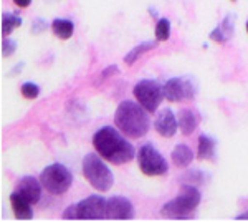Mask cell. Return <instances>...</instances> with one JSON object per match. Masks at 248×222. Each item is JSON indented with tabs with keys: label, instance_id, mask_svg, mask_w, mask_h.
<instances>
[{
	"label": "cell",
	"instance_id": "obj_22",
	"mask_svg": "<svg viewBox=\"0 0 248 222\" xmlns=\"http://www.w3.org/2000/svg\"><path fill=\"white\" fill-rule=\"evenodd\" d=\"M20 91H22V96L27 100H35L40 95V86L31 82H27L20 86Z\"/></svg>",
	"mask_w": 248,
	"mask_h": 222
},
{
	"label": "cell",
	"instance_id": "obj_10",
	"mask_svg": "<svg viewBox=\"0 0 248 222\" xmlns=\"http://www.w3.org/2000/svg\"><path fill=\"white\" fill-rule=\"evenodd\" d=\"M134 205L123 196H113L108 199L106 219H133Z\"/></svg>",
	"mask_w": 248,
	"mask_h": 222
},
{
	"label": "cell",
	"instance_id": "obj_12",
	"mask_svg": "<svg viewBox=\"0 0 248 222\" xmlns=\"http://www.w3.org/2000/svg\"><path fill=\"white\" fill-rule=\"evenodd\" d=\"M154 128L162 138H172L179 130V120L175 118L170 108H164L154 121Z\"/></svg>",
	"mask_w": 248,
	"mask_h": 222
},
{
	"label": "cell",
	"instance_id": "obj_17",
	"mask_svg": "<svg viewBox=\"0 0 248 222\" xmlns=\"http://www.w3.org/2000/svg\"><path fill=\"white\" fill-rule=\"evenodd\" d=\"M51 32H53L55 37H58L60 40H68L73 37L75 23L68 18H55L53 22H51Z\"/></svg>",
	"mask_w": 248,
	"mask_h": 222
},
{
	"label": "cell",
	"instance_id": "obj_23",
	"mask_svg": "<svg viewBox=\"0 0 248 222\" xmlns=\"http://www.w3.org/2000/svg\"><path fill=\"white\" fill-rule=\"evenodd\" d=\"M17 50V42H14V40H10L9 37H5L3 38V42H2V56H10L14 51Z\"/></svg>",
	"mask_w": 248,
	"mask_h": 222
},
{
	"label": "cell",
	"instance_id": "obj_11",
	"mask_svg": "<svg viewBox=\"0 0 248 222\" xmlns=\"http://www.w3.org/2000/svg\"><path fill=\"white\" fill-rule=\"evenodd\" d=\"M42 188H43V184H42V181H40V177L37 179V177H33V176H25L18 181L17 192L22 197H25L30 204H37L40 203V199H42Z\"/></svg>",
	"mask_w": 248,
	"mask_h": 222
},
{
	"label": "cell",
	"instance_id": "obj_16",
	"mask_svg": "<svg viewBox=\"0 0 248 222\" xmlns=\"http://www.w3.org/2000/svg\"><path fill=\"white\" fill-rule=\"evenodd\" d=\"M215 139H212L210 136L201 135L199 136V148H197V157L202 161H214L215 159Z\"/></svg>",
	"mask_w": 248,
	"mask_h": 222
},
{
	"label": "cell",
	"instance_id": "obj_8",
	"mask_svg": "<svg viewBox=\"0 0 248 222\" xmlns=\"http://www.w3.org/2000/svg\"><path fill=\"white\" fill-rule=\"evenodd\" d=\"M166 100L172 103H179L184 100H194L197 88L190 78H170L164 83Z\"/></svg>",
	"mask_w": 248,
	"mask_h": 222
},
{
	"label": "cell",
	"instance_id": "obj_2",
	"mask_svg": "<svg viewBox=\"0 0 248 222\" xmlns=\"http://www.w3.org/2000/svg\"><path fill=\"white\" fill-rule=\"evenodd\" d=\"M151 113L138 102H126L119 103L114 113V124L123 135L131 139H139L147 135L151 128Z\"/></svg>",
	"mask_w": 248,
	"mask_h": 222
},
{
	"label": "cell",
	"instance_id": "obj_19",
	"mask_svg": "<svg viewBox=\"0 0 248 222\" xmlns=\"http://www.w3.org/2000/svg\"><path fill=\"white\" fill-rule=\"evenodd\" d=\"M155 45H157V42H142L141 45H138V47H134L133 50L129 51L126 56H124V63L126 65H134L136 62H138L139 58H141V55L144 53H147L149 50H154Z\"/></svg>",
	"mask_w": 248,
	"mask_h": 222
},
{
	"label": "cell",
	"instance_id": "obj_15",
	"mask_svg": "<svg viewBox=\"0 0 248 222\" xmlns=\"http://www.w3.org/2000/svg\"><path fill=\"white\" fill-rule=\"evenodd\" d=\"M194 161V151L187 146V144H177L172 151V163L177 168H187L190 166V163Z\"/></svg>",
	"mask_w": 248,
	"mask_h": 222
},
{
	"label": "cell",
	"instance_id": "obj_20",
	"mask_svg": "<svg viewBox=\"0 0 248 222\" xmlns=\"http://www.w3.org/2000/svg\"><path fill=\"white\" fill-rule=\"evenodd\" d=\"M22 25V18L18 15H12V14H3L2 15V37H9L15 28H18Z\"/></svg>",
	"mask_w": 248,
	"mask_h": 222
},
{
	"label": "cell",
	"instance_id": "obj_14",
	"mask_svg": "<svg viewBox=\"0 0 248 222\" xmlns=\"http://www.w3.org/2000/svg\"><path fill=\"white\" fill-rule=\"evenodd\" d=\"M177 120H179V130H181L182 135H186V136L192 135L199 126V115L194 110H190V108H184V110H181Z\"/></svg>",
	"mask_w": 248,
	"mask_h": 222
},
{
	"label": "cell",
	"instance_id": "obj_4",
	"mask_svg": "<svg viewBox=\"0 0 248 222\" xmlns=\"http://www.w3.org/2000/svg\"><path fill=\"white\" fill-rule=\"evenodd\" d=\"M83 176L85 179L90 183L96 191L99 192H106L113 188L114 184V176L111 172V169L105 164V159H103L99 154H86L83 157Z\"/></svg>",
	"mask_w": 248,
	"mask_h": 222
},
{
	"label": "cell",
	"instance_id": "obj_28",
	"mask_svg": "<svg viewBox=\"0 0 248 222\" xmlns=\"http://www.w3.org/2000/svg\"><path fill=\"white\" fill-rule=\"evenodd\" d=\"M247 32H248V22H247Z\"/></svg>",
	"mask_w": 248,
	"mask_h": 222
},
{
	"label": "cell",
	"instance_id": "obj_7",
	"mask_svg": "<svg viewBox=\"0 0 248 222\" xmlns=\"http://www.w3.org/2000/svg\"><path fill=\"white\" fill-rule=\"evenodd\" d=\"M133 95H134L136 102L141 103L151 115L157 111L159 104L166 98L164 85L155 82V80H141V82H138L134 85Z\"/></svg>",
	"mask_w": 248,
	"mask_h": 222
},
{
	"label": "cell",
	"instance_id": "obj_9",
	"mask_svg": "<svg viewBox=\"0 0 248 222\" xmlns=\"http://www.w3.org/2000/svg\"><path fill=\"white\" fill-rule=\"evenodd\" d=\"M108 199L101 196H90L75 204L77 219H106Z\"/></svg>",
	"mask_w": 248,
	"mask_h": 222
},
{
	"label": "cell",
	"instance_id": "obj_25",
	"mask_svg": "<svg viewBox=\"0 0 248 222\" xmlns=\"http://www.w3.org/2000/svg\"><path fill=\"white\" fill-rule=\"evenodd\" d=\"M63 219H77V209H75V204L66 207V211L63 212Z\"/></svg>",
	"mask_w": 248,
	"mask_h": 222
},
{
	"label": "cell",
	"instance_id": "obj_24",
	"mask_svg": "<svg viewBox=\"0 0 248 222\" xmlns=\"http://www.w3.org/2000/svg\"><path fill=\"white\" fill-rule=\"evenodd\" d=\"M118 73H119V67H118V65L108 67L106 70H103V71H101V75H99V82H105V80L111 78L113 75H118Z\"/></svg>",
	"mask_w": 248,
	"mask_h": 222
},
{
	"label": "cell",
	"instance_id": "obj_26",
	"mask_svg": "<svg viewBox=\"0 0 248 222\" xmlns=\"http://www.w3.org/2000/svg\"><path fill=\"white\" fill-rule=\"evenodd\" d=\"M14 3L17 7H22V9H25V7H29L31 3V0H14Z\"/></svg>",
	"mask_w": 248,
	"mask_h": 222
},
{
	"label": "cell",
	"instance_id": "obj_21",
	"mask_svg": "<svg viewBox=\"0 0 248 222\" xmlns=\"http://www.w3.org/2000/svg\"><path fill=\"white\" fill-rule=\"evenodd\" d=\"M155 40L157 42H167L170 37V22L169 18H159L155 23Z\"/></svg>",
	"mask_w": 248,
	"mask_h": 222
},
{
	"label": "cell",
	"instance_id": "obj_13",
	"mask_svg": "<svg viewBox=\"0 0 248 222\" xmlns=\"http://www.w3.org/2000/svg\"><path fill=\"white\" fill-rule=\"evenodd\" d=\"M10 204H12V209H14V214L17 219H22V221H30L33 219V209L29 201L25 197H22L18 194L17 191L12 192L10 194Z\"/></svg>",
	"mask_w": 248,
	"mask_h": 222
},
{
	"label": "cell",
	"instance_id": "obj_18",
	"mask_svg": "<svg viewBox=\"0 0 248 222\" xmlns=\"http://www.w3.org/2000/svg\"><path fill=\"white\" fill-rule=\"evenodd\" d=\"M232 22H233V17L223 18L222 25H220L218 28H215V30L210 34V38L215 40V42H218V43L227 42V40L233 35V23Z\"/></svg>",
	"mask_w": 248,
	"mask_h": 222
},
{
	"label": "cell",
	"instance_id": "obj_27",
	"mask_svg": "<svg viewBox=\"0 0 248 222\" xmlns=\"http://www.w3.org/2000/svg\"><path fill=\"white\" fill-rule=\"evenodd\" d=\"M237 219H248V212H245V214H240V216H237Z\"/></svg>",
	"mask_w": 248,
	"mask_h": 222
},
{
	"label": "cell",
	"instance_id": "obj_3",
	"mask_svg": "<svg viewBox=\"0 0 248 222\" xmlns=\"http://www.w3.org/2000/svg\"><path fill=\"white\" fill-rule=\"evenodd\" d=\"M201 201L202 196L197 188L184 184L177 197H174L172 201L164 204L162 216L169 217V219H190L192 212L199 207Z\"/></svg>",
	"mask_w": 248,
	"mask_h": 222
},
{
	"label": "cell",
	"instance_id": "obj_1",
	"mask_svg": "<svg viewBox=\"0 0 248 222\" xmlns=\"http://www.w3.org/2000/svg\"><path fill=\"white\" fill-rule=\"evenodd\" d=\"M93 146L103 159L116 166L131 163L134 156H138L127 136L113 126H103L101 130L96 131L93 136Z\"/></svg>",
	"mask_w": 248,
	"mask_h": 222
},
{
	"label": "cell",
	"instance_id": "obj_5",
	"mask_svg": "<svg viewBox=\"0 0 248 222\" xmlns=\"http://www.w3.org/2000/svg\"><path fill=\"white\" fill-rule=\"evenodd\" d=\"M40 181L43 184V189H46L51 196H62L73 184V172L65 164L53 163L43 169Z\"/></svg>",
	"mask_w": 248,
	"mask_h": 222
},
{
	"label": "cell",
	"instance_id": "obj_6",
	"mask_svg": "<svg viewBox=\"0 0 248 222\" xmlns=\"http://www.w3.org/2000/svg\"><path fill=\"white\" fill-rule=\"evenodd\" d=\"M138 164L139 169L144 176L149 177H155V176H164L167 171H169V164H167L166 157H164L157 149L154 148V144L147 143L142 144L138 151Z\"/></svg>",
	"mask_w": 248,
	"mask_h": 222
},
{
	"label": "cell",
	"instance_id": "obj_29",
	"mask_svg": "<svg viewBox=\"0 0 248 222\" xmlns=\"http://www.w3.org/2000/svg\"><path fill=\"white\" fill-rule=\"evenodd\" d=\"M232 2H235V0H232Z\"/></svg>",
	"mask_w": 248,
	"mask_h": 222
}]
</instances>
